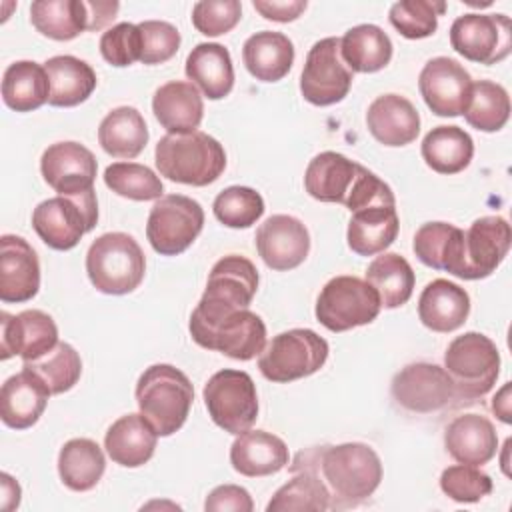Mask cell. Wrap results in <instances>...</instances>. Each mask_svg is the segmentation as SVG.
Instances as JSON below:
<instances>
[{
  "label": "cell",
  "mask_w": 512,
  "mask_h": 512,
  "mask_svg": "<svg viewBox=\"0 0 512 512\" xmlns=\"http://www.w3.org/2000/svg\"><path fill=\"white\" fill-rule=\"evenodd\" d=\"M188 328L198 346L242 362L256 358L266 346V324L248 308H230L200 298Z\"/></svg>",
  "instance_id": "1"
},
{
  "label": "cell",
  "mask_w": 512,
  "mask_h": 512,
  "mask_svg": "<svg viewBox=\"0 0 512 512\" xmlns=\"http://www.w3.org/2000/svg\"><path fill=\"white\" fill-rule=\"evenodd\" d=\"M310 460L330 492L332 508L364 502L376 492L382 480L380 456L364 442L312 448Z\"/></svg>",
  "instance_id": "2"
},
{
  "label": "cell",
  "mask_w": 512,
  "mask_h": 512,
  "mask_svg": "<svg viewBox=\"0 0 512 512\" xmlns=\"http://www.w3.org/2000/svg\"><path fill=\"white\" fill-rule=\"evenodd\" d=\"M154 160L160 176L188 186H208L226 168L224 146L200 130L162 136L156 144Z\"/></svg>",
  "instance_id": "3"
},
{
  "label": "cell",
  "mask_w": 512,
  "mask_h": 512,
  "mask_svg": "<svg viewBox=\"0 0 512 512\" xmlns=\"http://www.w3.org/2000/svg\"><path fill=\"white\" fill-rule=\"evenodd\" d=\"M194 386L190 378L172 364L148 366L136 382V404L158 436L178 432L192 408Z\"/></svg>",
  "instance_id": "4"
},
{
  "label": "cell",
  "mask_w": 512,
  "mask_h": 512,
  "mask_svg": "<svg viewBox=\"0 0 512 512\" xmlns=\"http://www.w3.org/2000/svg\"><path fill=\"white\" fill-rule=\"evenodd\" d=\"M86 272L98 292L122 296L134 292L144 280L146 258L130 234L106 232L90 244Z\"/></svg>",
  "instance_id": "5"
},
{
  "label": "cell",
  "mask_w": 512,
  "mask_h": 512,
  "mask_svg": "<svg viewBox=\"0 0 512 512\" xmlns=\"http://www.w3.org/2000/svg\"><path fill=\"white\" fill-rule=\"evenodd\" d=\"M444 370L456 388L458 400L482 398L498 380L500 352L486 334L464 332L448 344Z\"/></svg>",
  "instance_id": "6"
},
{
  "label": "cell",
  "mask_w": 512,
  "mask_h": 512,
  "mask_svg": "<svg viewBox=\"0 0 512 512\" xmlns=\"http://www.w3.org/2000/svg\"><path fill=\"white\" fill-rule=\"evenodd\" d=\"M328 342L310 328L276 334L260 352L258 368L270 382H292L316 374L328 360Z\"/></svg>",
  "instance_id": "7"
},
{
  "label": "cell",
  "mask_w": 512,
  "mask_h": 512,
  "mask_svg": "<svg viewBox=\"0 0 512 512\" xmlns=\"http://www.w3.org/2000/svg\"><path fill=\"white\" fill-rule=\"evenodd\" d=\"M98 222L96 192L42 200L32 212V228L52 250H72Z\"/></svg>",
  "instance_id": "8"
},
{
  "label": "cell",
  "mask_w": 512,
  "mask_h": 512,
  "mask_svg": "<svg viewBox=\"0 0 512 512\" xmlns=\"http://www.w3.org/2000/svg\"><path fill=\"white\" fill-rule=\"evenodd\" d=\"M202 398L212 422L228 434L238 436L250 430L258 418L256 384L244 370L224 368L212 374Z\"/></svg>",
  "instance_id": "9"
},
{
  "label": "cell",
  "mask_w": 512,
  "mask_h": 512,
  "mask_svg": "<svg viewBox=\"0 0 512 512\" xmlns=\"http://www.w3.org/2000/svg\"><path fill=\"white\" fill-rule=\"evenodd\" d=\"M376 290L358 276H334L316 300V320L330 332H346L376 320L380 314Z\"/></svg>",
  "instance_id": "10"
},
{
  "label": "cell",
  "mask_w": 512,
  "mask_h": 512,
  "mask_svg": "<svg viewBox=\"0 0 512 512\" xmlns=\"http://www.w3.org/2000/svg\"><path fill=\"white\" fill-rule=\"evenodd\" d=\"M204 226L200 202L184 194H166L154 202L146 222V238L154 252L178 256L192 246Z\"/></svg>",
  "instance_id": "11"
},
{
  "label": "cell",
  "mask_w": 512,
  "mask_h": 512,
  "mask_svg": "<svg viewBox=\"0 0 512 512\" xmlns=\"http://www.w3.org/2000/svg\"><path fill=\"white\" fill-rule=\"evenodd\" d=\"M512 230L502 216L476 218L462 234V246L452 276L462 280L488 278L506 258Z\"/></svg>",
  "instance_id": "12"
},
{
  "label": "cell",
  "mask_w": 512,
  "mask_h": 512,
  "mask_svg": "<svg viewBox=\"0 0 512 512\" xmlns=\"http://www.w3.org/2000/svg\"><path fill=\"white\" fill-rule=\"evenodd\" d=\"M450 44L470 62L498 64L512 50V22L506 14H462L450 26Z\"/></svg>",
  "instance_id": "13"
},
{
  "label": "cell",
  "mask_w": 512,
  "mask_h": 512,
  "mask_svg": "<svg viewBox=\"0 0 512 512\" xmlns=\"http://www.w3.org/2000/svg\"><path fill=\"white\" fill-rule=\"evenodd\" d=\"M352 86V72L340 56V38L328 36L312 44L302 74L300 92L314 106L342 102Z\"/></svg>",
  "instance_id": "14"
},
{
  "label": "cell",
  "mask_w": 512,
  "mask_h": 512,
  "mask_svg": "<svg viewBox=\"0 0 512 512\" xmlns=\"http://www.w3.org/2000/svg\"><path fill=\"white\" fill-rule=\"evenodd\" d=\"M392 398L408 412L428 414L442 410L458 400L456 388L444 366L412 362L394 374L390 384Z\"/></svg>",
  "instance_id": "15"
},
{
  "label": "cell",
  "mask_w": 512,
  "mask_h": 512,
  "mask_svg": "<svg viewBox=\"0 0 512 512\" xmlns=\"http://www.w3.org/2000/svg\"><path fill=\"white\" fill-rule=\"evenodd\" d=\"M418 88L426 106L436 116L452 118L464 114L472 92V78L458 60L436 56L420 70Z\"/></svg>",
  "instance_id": "16"
},
{
  "label": "cell",
  "mask_w": 512,
  "mask_h": 512,
  "mask_svg": "<svg viewBox=\"0 0 512 512\" xmlns=\"http://www.w3.org/2000/svg\"><path fill=\"white\" fill-rule=\"evenodd\" d=\"M96 170V156L84 144L74 140L50 144L40 158L44 182L60 196L94 190Z\"/></svg>",
  "instance_id": "17"
},
{
  "label": "cell",
  "mask_w": 512,
  "mask_h": 512,
  "mask_svg": "<svg viewBox=\"0 0 512 512\" xmlns=\"http://www.w3.org/2000/svg\"><path fill=\"white\" fill-rule=\"evenodd\" d=\"M58 344V328L50 314L24 310L20 314H0V360L20 356L32 362Z\"/></svg>",
  "instance_id": "18"
},
{
  "label": "cell",
  "mask_w": 512,
  "mask_h": 512,
  "mask_svg": "<svg viewBox=\"0 0 512 512\" xmlns=\"http://www.w3.org/2000/svg\"><path fill=\"white\" fill-rule=\"evenodd\" d=\"M258 256L272 270L298 268L310 252V234L302 220L290 214L266 218L254 236Z\"/></svg>",
  "instance_id": "19"
},
{
  "label": "cell",
  "mask_w": 512,
  "mask_h": 512,
  "mask_svg": "<svg viewBox=\"0 0 512 512\" xmlns=\"http://www.w3.org/2000/svg\"><path fill=\"white\" fill-rule=\"evenodd\" d=\"M40 288V262L26 238L4 234L0 238V300L28 302Z\"/></svg>",
  "instance_id": "20"
},
{
  "label": "cell",
  "mask_w": 512,
  "mask_h": 512,
  "mask_svg": "<svg viewBox=\"0 0 512 512\" xmlns=\"http://www.w3.org/2000/svg\"><path fill=\"white\" fill-rule=\"evenodd\" d=\"M364 166L346 158L340 152H320L316 154L304 172L306 192L320 202H336L346 206L358 186Z\"/></svg>",
  "instance_id": "21"
},
{
  "label": "cell",
  "mask_w": 512,
  "mask_h": 512,
  "mask_svg": "<svg viewBox=\"0 0 512 512\" xmlns=\"http://www.w3.org/2000/svg\"><path fill=\"white\" fill-rule=\"evenodd\" d=\"M290 470L294 478L274 492L266 512H324L332 508L330 492L310 460V450L300 452Z\"/></svg>",
  "instance_id": "22"
},
{
  "label": "cell",
  "mask_w": 512,
  "mask_h": 512,
  "mask_svg": "<svg viewBox=\"0 0 512 512\" xmlns=\"http://www.w3.org/2000/svg\"><path fill=\"white\" fill-rule=\"evenodd\" d=\"M50 390L28 368L10 376L0 390V418L12 430L34 426L46 410Z\"/></svg>",
  "instance_id": "23"
},
{
  "label": "cell",
  "mask_w": 512,
  "mask_h": 512,
  "mask_svg": "<svg viewBox=\"0 0 512 512\" xmlns=\"http://www.w3.org/2000/svg\"><path fill=\"white\" fill-rule=\"evenodd\" d=\"M258 290V270L256 266L238 254H228L220 258L208 276L202 300L230 306L248 308Z\"/></svg>",
  "instance_id": "24"
},
{
  "label": "cell",
  "mask_w": 512,
  "mask_h": 512,
  "mask_svg": "<svg viewBox=\"0 0 512 512\" xmlns=\"http://www.w3.org/2000/svg\"><path fill=\"white\" fill-rule=\"evenodd\" d=\"M370 134L384 146H406L420 132V114L414 104L400 94L378 96L366 112Z\"/></svg>",
  "instance_id": "25"
},
{
  "label": "cell",
  "mask_w": 512,
  "mask_h": 512,
  "mask_svg": "<svg viewBox=\"0 0 512 512\" xmlns=\"http://www.w3.org/2000/svg\"><path fill=\"white\" fill-rule=\"evenodd\" d=\"M444 446L458 464L484 466L498 452V434L486 416L462 414L446 426Z\"/></svg>",
  "instance_id": "26"
},
{
  "label": "cell",
  "mask_w": 512,
  "mask_h": 512,
  "mask_svg": "<svg viewBox=\"0 0 512 512\" xmlns=\"http://www.w3.org/2000/svg\"><path fill=\"white\" fill-rule=\"evenodd\" d=\"M290 460L288 446L282 438L266 430H246L230 446L232 468L248 478L272 476Z\"/></svg>",
  "instance_id": "27"
},
{
  "label": "cell",
  "mask_w": 512,
  "mask_h": 512,
  "mask_svg": "<svg viewBox=\"0 0 512 512\" xmlns=\"http://www.w3.org/2000/svg\"><path fill=\"white\" fill-rule=\"evenodd\" d=\"M152 112L168 134H190L202 122L204 102L192 82L172 80L154 92Z\"/></svg>",
  "instance_id": "28"
},
{
  "label": "cell",
  "mask_w": 512,
  "mask_h": 512,
  "mask_svg": "<svg viewBox=\"0 0 512 512\" xmlns=\"http://www.w3.org/2000/svg\"><path fill=\"white\" fill-rule=\"evenodd\" d=\"M470 314L468 292L444 278H436L424 286L418 298V318L432 332H454Z\"/></svg>",
  "instance_id": "29"
},
{
  "label": "cell",
  "mask_w": 512,
  "mask_h": 512,
  "mask_svg": "<svg viewBox=\"0 0 512 512\" xmlns=\"http://www.w3.org/2000/svg\"><path fill=\"white\" fill-rule=\"evenodd\" d=\"M158 434L142 414L120 416L104 436V448L112 462L124 468L146 464L156 450Z\"/></svg>",
  "instance_id": "30"
},
{
  "label": "cell",
  "mask_w": 512,
  "mask_h": 512,
  "mask_svg": "<svg viewBox=\"0 0 512 512\" xmlns=\"http://www.w3.org/2000/svg\"><path fill=\"white\" fill-rule=\"evenodd\" d=\"M184 72L210 100H222L234 88L232 56L228 48L218 42L196 44L186 58Z\"/></svg>",
  "instance_id": "31"
},
{
  "label": "cell",
  "mask_w": 512,
  "mask_h": 512,
  "mask_svg": "<svg viewBox=\"0 0 512 512\" xmlns=\"http://www.w3.org/2000/svg\"><path fill=\"white\" fill-rule=\"evenodd\" d=\"M242 60L256 80L278 82L294 64V44L282 32L262 30L244 42Z\"/></svg>",
  "instance_id": "32"
},
{
  "label": "cell",
  "mask_w": 512,
  "mask_h": 512,
  "mask_svg": "<svg viewBox=\"0 0 512 512\" xmlns=\"http://www.w3.org/2000/svg\"><path fill=\"white\" fill-rule=\"evenodd\" d=\"M50 80L48 104L56 108H72L82 104L96 90V72L92 66L76 56L62 54L44 62Z\"/></svg>",
  "instance_id": "33"
},
{
  "label": "cell",
  "mask_w": 512,
  "mask_h": 512,
  "mask_svg": "<svg viewBox=\"0 0 512 512\" xmlns=\"http://www.w3.org/2000/svg\"><path fill=\"white\" fill-rule=\"evenodd\" d=\"M400 220L396 206H368L352 212L346 230L348 248L358 256L384 252L398 236Z\"/></svg>",
  "instance_id": "34"
},
{
  "label": "cell",
  "mask_w": 512,
  "mask_h": 512,
  "mask_svg": "<svg viewBox=\"0 0 512 512\" xmlns=\"http://www.w3.org/2000/svg\"><path fill=\"white\" fill-rule=\"evenodd\" d=\"M340 56L350 72L372 74L392 60V40L376 24H358L340 38Z\"/></svg>",
  "instance_id": "35"
},
{
  "label": "cell",
  "mask_w": 512,
  "mask_h": 512,
  "mask_svg": "<svg viewBox=\"0 0 512 512\" xmlns=\"http://www.w3.org/2000/svg\"><path fill=\"white\" fill-rule=\"evenodd\" d=\"M98 142L102 150L114 158H136L148 144L144 116L134 106L110 110L98 126Z\"/></svg>",
  "instance_id": "36"
},
{
  "label": "cell",
  "mask_w": 512,
  "mask_h": 512,
  "mask_svg": "<svg viewBox=\"0 0 512 512\" xmlns=\"http://www.w3.org/2000/svg\"><path fill=\"white\" fill-rule=\"evenodd\" d=\"M50 98V80L34 60L12 62L2 76V100L14 112H32Z\"/></svg>",
  "instance_id": "37"
},
{
  "label": "cell",
  "mask_w": 512,
  "mask_h": 512,
  "mask_svg": "<svg viewBox=\"0 0 512 512\" xmlns=\"http://www.w3.org/2000/svg\"><path fill=\"white\" fill-rule=\"evenodd\" d=\"M104 470V452L90 438H72L58 452L60 480L74 492L92 490L102 480Z\"/></svg>",
  "instance_id": "38"
},
{
  "label": "cell",
  "mask_w": 512,
  "mask_h": 512,
  "mask_svg": "<svg viewBox=\"0 0 512 512\" xmlns=\"http://www.w3.org/2000/svg\"><path fill=\"white\" fill-rule=\"evenodd\" d=\"M420 152L434 172L458 174L474 156V140L460 126H436L424 136Z\"/></svg>",
  "instance_id": "39"
},
{
  "label": "cell",
  "mask_w": 512,
  "mask_h": 512,
  "mask_svg": "<svg viewBox=\"0 0 512 512\" xmlns=\"http://www.w3.org/2000/svg\"><path fill=\"white\" fill-rule=\"evenodd\" d=\"M366 282L376 290L380 306L392 310L410 300L416 276L404 256L396 252H380V256H376L366 268Z\"/></svg>",
  "instance_id": "40"
},
{
  "label": "cell",
  "mask_w": 512,
  "mask_h": 512,
  "mask_svg": "<svg viewBox=\"0 0 512 512\" xmlns=\"http://www.w3.org/2000/svg\"><path fill=\"white\" fill-rule=\"evenodd\" d=\"M30 22L46 38L68 42L88 30L84 0H36L30 4Z\"/></svg>",
  "instance_id": "41"
},
{
  "label": "cell",
  "mask_w": 512,
  "mask_h": 512,
  "mask_svg": "<svg viewBox=\"0 0 512 512\" xmlns=\"http://www.w3.org/2000/svg\"><path fill=\"white\" fill-rule=\"evenodd\" d=\"M464 118L480 132H498L504 128L510 118V98L506 88L492 80L472 82Z\"/></svg>",
  "instance_id": "42"
},
{
  "label": "cell",
  "mask_w": 512,
  "mask_h": 512,
  "mask_svg": "<svg viewBox=\"0 0 512 512\" xmlns=\"http://www.w3.org/2000/svg\"><path fill=\"white\" fill-rule=\"evenodd\" d=\"M22 368L32 370L50 390V394L68 392L82 374V360L80 354L68 342H58L52 350L44 356L24 362Z\"/></svg>",
  "instance_id": "43"
},
{
  "label": "cell",
  "mask_w": 512,
  "mask_h": 512,
  "mask_svg": "<svg viewBox=\"0 0 512 512\" xmlns=\"http://www.w3.org/2000/svg\"><path fill=\"white\" fill-rule=\"evenodd\" d=\"M104 184L118 196L146 202L162 198L164 184L154 170L138 162H114L104 170Z\"/></svg>",
  "instance_id": "44"
},
{
  "label": "cell",
  "mask_w": 512,
  "mask_h": 512,
  "mask_svg": "<svg viewBox=\"0 0 512 512\" xmlns=\"http://www.w3.org/2000/svg\"><path fill=\"white\" fill-rule=\"evenodd\" d=\"M212 212L228 228H250L264 214V198L250 186H228L214 198Z\"/></svg>",
  "instance_id": "45"
},
{
  "label": "cell",
  "mask_w": 512,
  "mask_h": 512,
  "mask_svg": "<svg viewBox=\"0 0 512 512\" xmlns=\"http://www.w3.org/2000/svg\"><path fill=\"white\" fill-rule=\"evenodd\" d=\"M444 12H446V2L402 0L390 6L388 20L404 38L420 40L436 32L438 16Z\"/></svg>",
  "instance_id": "46"
},
{
  "label": "cell",
  "mask_w": 512,
  "mask_h": 512,
  "mask_svg": "<svg viewBox=\"0 0 512 512\" xmlns=\"http://www.w3.org/2000/svg\"><path fill=\"white\" fill-rule=\"evenodd\" d=\"M440 490L454 502H478L492 492V478L480 466L454 464L442 470Z\"/></svg>",
  "instance_id": "47"
},
{
  "label": "cell",
  "mask_w": 512,
  "mask_h": 512,
  "mask_svg": "<svg viewBox=\"0 0 512 512\" xmlns=\"http://www.w3.org/2000/svg\"><path fill=\"white\" fill-rule=\"evenodd\" d=\"M100 54L110 66H116V68H124L140 60L142 34L138 24L120 22L108 28L100 36Z\"/></svg>",
  "instance_id": "48"
},
{
  "label": "cell",
  "mask_w": 512,
  "mask_h": 512,
  "mask_svg": "<svg viewBox=\"0 0 512 512\" xmlns=\"http://www.w3.org/2000/svg\"><path fill=\"white\" fill-rule=\"evenodd\" d=\"M242 18L238 0H202L192 8V24L204 36H220L230 32Z\"/></svg>",
  "instance_id": "49"
},
{
  "label": "cell",
  "mask_w": 512,
  "mask_h": 512,
  "mask_svg": "<svg viewBox=\"0 0 512 512\" xmlns=\"http://www.w3.org/2000/svg\"><path fill=\"white\" fill-rule=\"evenodd\" d=\"M142 34V64H164L180 48V32L164 20H144L138 24Z\"/></svg>",
  "instance_id": "50"
},
{
  "label": "cell",
  "mask_w": 512,
  "mask_h": 512,
  "mask_svg": "<svg viewBox=\"0 0 512 512\" xmlns=\"http://www.w3.org/2000/svg\"><path fill=\"white\" fill-rule=\"evenodd\" d=\"M454 224L448 222H426L422 224L412 242V250L418 256V260L434 270H442V260L450 242V236L454 232Z\"/></svg>",
  "instance_id": "51"
},
{
  "label": "cell",
  "mask_w": 512,
  "mask_h": 512,
  "mask_svg": "<svg viewBox=\"0 0 512 512\" xmlns=\"http://www.w3.org/2000/svg\"><path fill=\"white\" fill-rule=\"evenodd\" d=\"M204 508L210 512H252L254 510V502L252 496L246 488L236 486V484H222L216 486L204 502Z\"/></svg>",
  "instance_id": "52"
},
{
  "label": "cell",
  "mask_w": 512,
  "mask_h": 512,
  "mask_svg": "<svg viewBox=\"0 0 512 512\" xmlns=\"http://www.w3.org/2000/svg\"><path fill=\"white\" fill-rule=\"evenodd\" d=\"M252 6L266 20L292 22L306 10L308 4L306 0H254Z\"/></svg>",
  "instance_id": "53"
},
{
  "label": "cell",
  "mask_w": 512,
  "mask_h": 512,
  "mask_svg": "<svg viewBox=\"0 0 512 512\" xmlns=\"http://www.w3.org/2000/svg\"><path fill=\"white\" fill-rule=\"evenodd\" d=\"M88 12V30H102L116 18L120 4L116 0H92L84 2Z\"/></svg>",
  "instance_id": "54"
},
{
  "label": "cell",
  "mask_w": 512,
  "mask_h": 512,
  "mask_svg": "<svg viewBox=\"0 0 512 512\" xmlns=\"http://www.w3.org/2000/svg\"><path fill=\"white\" fill-rule=\"evenodd\" d=\"M0 486H2V510L12 512L20 504V484L10 474L2 472Z\"/></svg>",
  "instance_id": "55"
},
{
  "label": "cell",
  "mask_w": 512,
  "mask_h": 512,
  "mask_svg": "<svg viewBox=\"0 0 512 512\" xmlns=\"http://www.w3.org/2000/svg\"><path fill=\"white\" fill-rule=\"evenodd\" d=\"M492 412H494L504 424H510V422H512V416H510V382H506V384L496 392V396L492 398Z\"/></svg>",
  "instance_id": "56"
}]
</instances>
